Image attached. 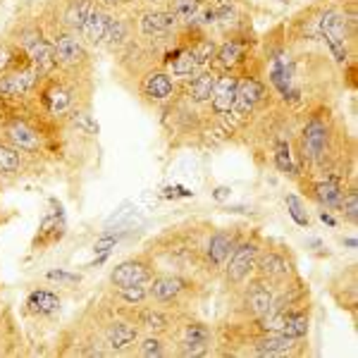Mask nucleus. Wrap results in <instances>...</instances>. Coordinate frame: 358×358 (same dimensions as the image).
<instances>
[{"mask_svg": "<svg viewBox=\"0 0 358 358\" xmlns=\"http://www.w3.org/2000/svg\"><path fill=\"white\" fill-rule=\"evenodd\" d=\"M103 3H108V5H117V3H122V0H103Z\"/></svg>", "mask_w": 358, "mask_h": 358, "instance_id": "4c0bfd02", "label": "nucleus"}, {"mask_svg": "<svg viewBox=\"0 0 358 358\" xmlns=\"http://www.w3.org/2000/svg\"><path fill=\"white\" fill-rule=\"evenodd\" d=\"M261 96H263V86L258 84L256 79L239 81L237 96H235V106H232V110H235L237 115H246V112H251L253 106L261 101Z\"/></svg>", "mask_w": 358, "mask_h": 358, "instance_id": "dca6fc26", "label": "nucleus"}, {"mask_svg": "<svg viewBox=\"0 0 358 358\" xmlns=\"http://www.w3.org/2000/svg\"><path fill=\"white\" fill-rule=\"evenodd\" d=\"M155 272H158V266H155L153 258L143 251V253H139V256L127 258V261H122L119 266L112 268L110 284L115 289L134 287V284H148Z\"/></svg>", "mask_w": 358, "mask_h": 358, "instance_id": "0eeeda50", "label": "nucleus"}, {"mask_svg": "<svg viewBox=\"0 0 358 358\" xmlns=\"http://www.w3.org/2000/svg\"><path fill=\"white\" fill-rule=\"evenodd\" d=\"M212 332L206 323L201 320H186L184 325H179V339L177 349L181 356H201L208 351Z\"/></svg>", "mask_w": 358, "mask_h": 358, "instance_id": "9b49d317", "label": "nucleus"}, {"mask_svg": "<svg viewBox=\"0 0 358 358\" xmlns=\"http://www.w3.org/2000/svg\"><path fill=\"white\" fill-rule=\"evenodd\" d=\"M237 241H239L237 230H230V227H225V230L210 232L208 239H206V243H203L201 268H203L206 272H210V275L220 272V270L225 268L227 258H230L232 251H235Z\"/></svg>", "mask_w": 358, "mask_h": 358, "instance_id": "423d86ee", "label": "nucleus"}, {"mask_svg": "<svg viewBox=\"0 0 358 358\" xmlns=\"http://www.w3.org/2000/svg\"><path fill=\"white\" fill-rule=\"evenodd\" d=\"M328 146V127L323 119L313 117L304 129V160H320Z\"/></svg>", "mask_w": 358, "mask_h": 358, "instance_id": "f8f14e48", "label": "nucleus"}, {"mask_svg": "<svg viewBox=\"0 0 358 358\" xmlns=\"http://www.w3.org/2000/svg\"><path fill=\"white\" fill-rule=\"evenodd\" d=\"M172 12L177 19L189 22V19H194L196 12H199V0H172Z\"/></svg>", "mask_w": 358, "mask_h": 358, "instance_id": "7c9ffc66", "label": "nucleus"}, {"mask_svg": "<svg viewBox=\"0 0 358 358\" xmlns=\"http://www.w3.org/2000/svg\"><path fill=\"white\" fill-rule=\"evenodd\" d=\"M48 279H55V282H62V284H77V282H79V275L62 272V270H50Z\"/></svg>", "mask_w": 358, "mask_h": 358, "instance_id": "f704fd0d", "label": "nucleus"}, {"mask_svg": "<svg viewBox=\"0 0 358 358\" xmlns=\"http://www.w3.org/2000/svg\"><path fill=\"white\" fill-rule=\"evenodd\" d=\"M191 53V58L196 60V65H206V62H210L212 58H215V53H217V46L212 43L210 39H196L194 43L186 48Z\"/></svg>", "mask_w": 358, "mask_h": 358, "instance_id": "a878e982", "label": "nucleus"}, {"mask_svg": "<svg viewBox=\"0 0 358 358\" xmlns=\"http://www.w3.org/2000/svg\"><path fill=\"white\" fill-rule=\"evenodd\" d=\"M275 163H277V168L282 170V172H294L292 168V155H289V146L287 143H277V153H275Z\"/></svg>", "mask_w": 358, "mask_h": 358, "instance_id": "473e14b6", "label": "nucleus"}, {"mask_svg": "<svg viewBox=\"0 0 358 358\" xmlns=\"http://www.w3.org/2000/svg\"><path fill=\"white\" fill-rule=\"evenodd\" d=\"M60 308V297L48 289H34L27 299V310L31 315H50Z\"/></svg>", "mask_w": 358, "mask_h": 358, "instance_id": "a211bd4d", "label": "nucleus"}, {"mask_svg": "<svg viewBox=\"0 0 358 358\" xmlns=\"http://www.w3.org/2000/svg\"><path fill=\"white\" fill-rule=\"evenodd\" d=\"M141 34L143 36H158V34H168L170 29L177 24V17H175L172 10H153V12H143L141 19Z\"/></svg>", "mask_w": 358, "mask_h": 358, "instance_id": "2eb2a0df", "label": "nucleus"}, {"mask_svg": "<svg viewBox=\"0 0 358 358\" xmlns=\"http://www.w3.org/2000/svg\"><path fill=\"white\" fill-rule=\"evenodd\" d=\"M53 50L55 67H60L62 72H70V74H77L89 62V55H86V48L79 36H77V31H58L53 39Z\"/></svg>", "mask_w": 358, "mask_h": 358, "instance_id": "6e6552de", "label": "nucleus"}, {"mask_svg": "<svg viewBox=\"0 0 358 358\" xmlns=\"http://www.w3.org/2000/svg\"><path fill=\"white\" fill-rule=\"evenodd\" d=\"M65 237V225H58V217H46L43 225H41L39 235L34 239V246L36 248H43V246H53V243H58L60 239Z\"/></svg>", "mask_w": 358, "mask_h": 358, "instance_id": "5701e85b", "label": "nucleus"}, {"mask_svg": "<svg viewBox=\"0 0 358 358\" xmlns=\"http://www.w3.org/2000/svg\"><path fill=\"white\" fill-rule=\"evenodd\" d=\"M24 165V153L14 148L12 143L0 141V172L5 175H19Z\"/></svg>", "mask_w": 358, "mask_h": 358, "instance_id": "4be33fe9", "label": "nucleus"}, {"mask_svg": "<svg viewBox=\"0 0 358 358\" xmlns=\"http://www.w3.org/2000/svg\"><path fill=\"white\" fill-rule=\"evenodd\" d=\"M241 53H243V46L237 43V41H230V43H225L220 50H217L215 58H217V62H220L222 67H232V65H237V62H239Z\"/></svg>", "mask_w": 358, "mask_h": 358, "instance_id": "bb28decb", "label": "nucleus"}, {"mask_svg": "<svg viewBox=\"0 0 358 358\" xmlns=\"http://www.w3.org/2000/svg\"><path fill=\"white\" fill-rule=\"evenodd\" d=\"M119 299L127 301L129 306L134 304H143V301L148 299V284H134V287H122L117 289Z\"/></svg>", "mask_w": 358, "mask_h": 358, "instance_id": "c756f323", "label": "nucleus"}, {"mask_svg": "<svg viewBox=\"0 0 358 358\" xmlns=\"http://www.w3.org/2000/svg\"><path fill=\"white\" fill-rule=\"evenodd\" d=\"M215 196L217 201H222V199H227V196H230V186H220V189H215Z\"/></svg>", "mask_w": 358, "mask_h": 358, "instance_id": "e433bc0d", "label": "nucleus"}, {"mask_svg": "<svg viewBox=\"0 0 358 358\" xmlns=\"http://www.w3.org/2000/svg\"><path fill=\"white\" fill-rule=\"evenodd\" d=\"M261 237H258V232H253L248 239H243V241H237L235 251H232V256L227 258L225 263V282L227 287H239V284H243L248 277H251V272L256 270V261H258V253H261Z\"/></svg>", "mask_w": 358, "mask_h": 358, "instance_id": "7ed1b4c3", "label": "nucleus"}, {"mask_svg": "<svg viewBox=\"0 0 358 358\" xmlns=\"http://www.w3.org/2000/svg\"><path fill=\"white\" fill-rule=\"evenodd\" d=\"M272 299H275V284L268 282V279L256 277L241 289L237 310L241 313L243 320H256L268 313L270 306H272Z\"/></svg>", "mask_w": 358, "mask_h": 358, "instance_id": "39448f33", "label": "nucleus"}, {"mask_svg": "<svg viewBox=\"0 0 358 358\" xmlns=\"http://www.w3.org/2000/svg\"><path fill=\"white\" fill-rule=\"evenodd\" d=\"M308 323H310L308 308H294V310H289L287 320H284L282 335L294 337V339H306V335H308Z\"/></svg>", "mask_w": 358, "mask_h": 358, "instance_id": "412c9836", "label": "nucleus"}, {"mask_svg": "<svg viewBox=\"0 0 358 358\" xmlns=\"http://www.w3.org/2000/svg\"><path fill=\"white\" fill-rule=\"evenodd\" d=\"M141 89L148 98H153V101H165V98L172 96L175 84L168 72H150L146 79H143Z\"/></svg>", "mask_w": 358, "mask_h": 358, "instance_id": "f3484780", "label": "nucleus"}, {"mask_svg": "<svg viewBox=\"0 0 358 358\" xmlns=\"http://www.w3.org/2000/svg\"><path fill=\"white\" fill-rule=\"evenodd\" d=\"M115 241H117V237H106V239H101V241H96V246H93V251H96V253L108 251V248H110V246H115Z\"/></svg>", "mask_w": 358, "mask_h": 358, "instance_id": "c9c22d12", "label": "nucleus"}, {"mask_svg": "<svg viewBox=\"0 0 358 358\" xmlns=\"http://www.w3.org/2000/svg\"><path fill=\"white\" fill-rule=\"evenodd\" d=\"M110 14L106 12L103 8H98V5H93L89 17H86V22L81 24V39H86L89 43L98 46L103 43V39H106V31H108V24H110Z\"/></svg>", "mask_w": 358, "mask_h": 358, "instance_id": "4468645a", "label": "nucleus"}, {"mask_svg": "<svg viewBox=\"0 0 358 358\" xmlns=\"http://www.w3.org/2000/svg\"><path fill=\"white\" fill-rule=\"evenodd\" d=\"M196 284L181 272H155L148 282V299L153 304L168 306V308H181L186 301L194 299Z\"/></svg>", "mask_w": 358, "mask_h": 358, "instance_id": "f03ea898", "label": "nucleus"}, {"mask_svg": "<svg viewBox=\"0 0 358 358\" xmlns=\"http://www.w3.org/2000/svg\"><path fill=\"white\" fill-rule=\"evenodd\" d=\"M3 137L14 148L24 150V153H39L43 146V132L29 122V119L12 115L3 122Z\"/></svg>", "mask_w": 358, "mask_h": 358, "instance_id": "1a4fd4ad", "label": "nucleus"}, {"mask_svg": "<svg viewBox=\"0 0 358 358\" xmlns=\"http://www.w3.org/2000/svg\"><path fill=\"white\" fill-rule=\"evenodd\" d=\"M165 354H168V341L163 339V335H148L143 339H137V356L158 358Z\"/></svg>", "mask_w": 358, "mask_h": 358, "instance_id": "393cba45", "label": "nucleus"}, {"mask_svg": "<svg viewBox=\"0 0 358 358\" xmlns=\"http://www.w3.org/2000/svg\"><path fill=\"white\" fill-rule=\"evenodd\" d=\"M127 41V24L122 22V19H110V24H108V31H106V39H103V43H108L110 48H115V46L124 43Z\"/></svg>", "mask_w": 358, "mask_h": 358, "instance_id": "cd10ccee", "label": "nucleus"}, {"mask_svg": "<svg viewBox=\"0 0 358 358\" xmlns=\"http://www.w3.org/2000/svg\"><path fill=\"white\" fill-rule=\"evenodd\" d=\"M341 194H344V186H341V179L339 177H328L325 181H318L313 186V196L325 203L328 208H337L341 201Z\"/></svg>", "mask_w": 358, "mask_h": 358, "instance_id": "6ab92c4d", "label": "nucleus"}, {"mask_svg": "<svg viewBox=\"0 0 358 358\" xmlns=\"http://www.w3.org/2000/svg\"><path fill=\"white\" fill-rule=\"evenodd\" d=\"M287 208H289V215L294 217L297 225L308 227V212L304 210V203H301L297 196H287Z\"/></svg>", "mask_w": 358, "mask_h": 358, "instance_id": "2f4dec72", "label": "nucleus"}, {"mask_svg": "<svg viewBox=\"0 0 358 358\" xmlns=\"http://www.w3.org/2000/svg\"><path fill=\"white\" fill-rule=\"evenodd\" d=\"M206 235H210L208 225L203 222H186L165 230L163 235L150 239L143 251L155 261V266L177 268L181 275L184 270L201 268V256H203Z\"/></svg>", "mask_w": 358, "mask_h": 358, "instance_id": "f257e3e1", "label": "nucleus"}, {"mask_svg": "<svg viewBox=\"0 0 358 358\" xmlns=\"http://www.w3.org/2000/svg\"><path fill=\"white\" fill-rule=\"evenodd\" d=\"M337 208L344 212V217L349 222H356L358 220V194H356V189H349L346 194H341V201H339Z\"/></svg>", "mask_w": 358, "mask_h": 358, "instance_id": "c85d7f7f", "label": "nucleus"}, {"mask_svg": "<svg viewBox=\"0 0 358 358\" xmlns=\"http://www.w3.org/2000/svg\"><path fill=\"white\" fill-rule=\"evenodd\" d=\"M12 55H14V48H10V46L0 43V77H3L5 72L10 70V62H12Z\"/></svg>", "mask_w": 358, "mask_h": 358, "instance_id": "72a5a7b5", "label": "nucleus"}, {"mask_svg": "<svg viewBox=\"0 0 358 358\" xmlns=\"http://www.w3.org/2000/svg\"><path fill=\"white\" fill-rule=\"evenodd\" d=\"M165 65H168L170 74H175V77H194V72L199 70L196 60L191 58V53L186 48H177L175 53H170L168 60H165Z\"/></svg>", "mask_w": 358, "mask_h": 358, "instance_id": "aec40b11", "label": "nucleus"}, {"mask_svg": "<svg viewBox=\"0 0 358 358\" xmlns=\"http://www.w3.org/2000/svg\"><path fill=\"white\" fill-rule=\"evenodd\" d=\"M289 246H261L256 261V277L268 279L272 284H282L287 279L297 277V263L294 256L287 251Z\"/></svg>", "mask_w": 358, "mask_h": 358, "instance_id": "20e7f679", "label": "nucleus"}, {"mask_svg": "<svg viewBox=\"0 0 358 358\" xmlns=\"http://www.w3.org/2000/svg\"><path fill=\"white\" fill-rule=\"evenodd\" d=\"M101 332L108 349H110L112 354H122V351L132 349L139 339V325H134L132 320L124 318V315H119V318H106Z\"/></svg>", "mask_w": 358, "mask_h": 358, "instance_id": "9d476101", "label": "nucleus"}, {"mask_svg": "<svg viewBox=\"0 0 358 358\" xmlns=\"http://www.w3.org/2000/svg\"><path fill=\"white\" fill-rule=\"evenodd\" d=\"M215 81H217L215 72H201V74L196 77V79L191 81V86H189L191 101H196V103L208 101V98L212 96V89H215Z\"/></svg>", "mask_w": 358, "mask_h": 358, "instance_id": "b1692460", "label": "nucleus"}, {"mask_svg": "<svg viewBox=\"0 0 358 358\" xmlns=\"http://www.w3.org/2000/svg\"><path fill=\"white\" fill-rule=\"evenodd\" d=\"M237 86H239V79L232 74H225L222 79L215 81V89H212V96H210V106H212V112L215 115H227L235 106V96H237Z\"/></svg>", "mask_w": 358, "mask_h": 358, "instance_id": "ddd939ff", "label": "nucleus"}]
</instances>
